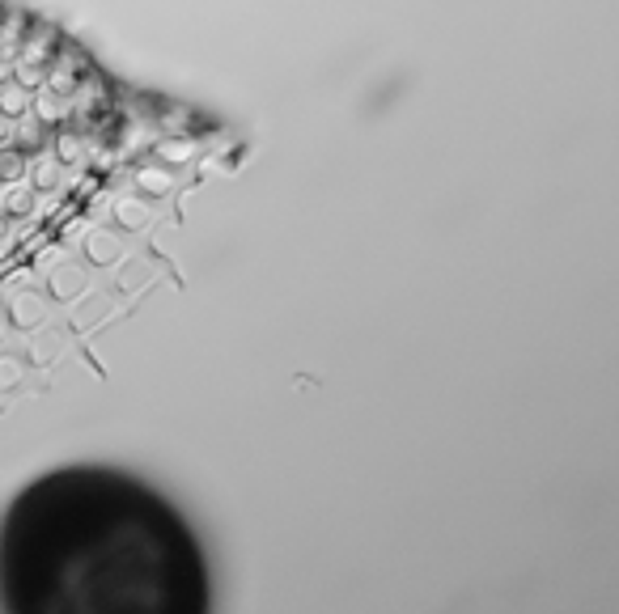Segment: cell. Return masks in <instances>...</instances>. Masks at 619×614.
<instances>
[{"instance_id": "6da1fadb", "label": "cell", "mask_w": 619, "mask_h": 614, "mask_svg": "<svg viewBox=\"0 0 619 614\" xmlns=\"http://www.w3.org/2000/svg\"><path fill=\"white\" fill-rule=\"evenodd\" d=\"M13 610H204V559L149 487L60 471L13 504L0 534Z\"/></svg>"}, {"instance_id": "7a4b0ae2", "label": "cell", "mask_w": 619, "mask_h": 614, "mask_svg": "<svg viewBox=\"0 0 619 614\" xmlns=\"http://www.w3.org/2000/svg\"><path fill=\"white\" fill-rule=\"evenodd\" d=\"M115 140L102 68L56 26L0 5V280L102 191Z\"/></svg>"}]
</instances>
